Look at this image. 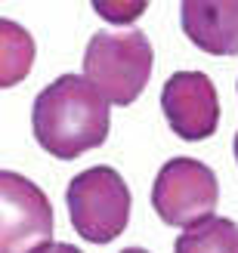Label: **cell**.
I'll return each mask as SVG.
<instances>
[{
	"mask_svg": "<svg viewBox=\"0 0 238 253\" xmlns=\"http://www.w3.org/2000/svg\"><path fill=\"white\" fill-rule=\"evenodd\" d=\"M31 130L47 155L74 161L108 139L111 102L84 74H59L34 99Z\"/></svg>",
	"mask_w": 238,
	"mask_h": 253,
	"instance_id": "obj_1",
	"label": "cell"
},
{
	"mask_svg": "<svg viewBox=\"0 0 238 253\" xmlns=\"http://www.w3.org/2000/svg\"><path fill=\"white\" fill-rule=\"evenodd\" d=\"M152 43L140 28L96 31L84 49V78L111 105H133L152 78Z\"/></svg>",
	"mask_w": 238,
	"mask_h": 253,
	"instance_id": "obj_2",
	"label": "cell"
},
{
	"mask_svg": "<svg viewBox=\"0 0 238 253\" xmlns=\"http://www.w3.org/2000/svg\"><path fill=\"white\" fill-rule=\"evenodd\" d=\"M65 204L74 232L90 244L115 241L130 222V188L108 164L74 176L65 188Z\"/></svg>",
	"mask_w": 238,
	"mask_h": 253,
	"instance_id": "obj_3",
	"label": "cell"
},
{
	"mask_svg": "<svg viewBox=\"0 0 238 253\" xmlns=\"http://www.w3.org/2000/svg\"><path fill=\"white\" fill-rule=\"evenodd\" d=\"M220 201L217 173L195 158H170L158 170L152 185V207L161 222L192 229L195 222L214 216Z\"/></svg>",
	"mask_w": 238,
	"mask_h": 253,
	"instance_id": "obj_4",
	"label": "cell"
},
{
	"mask_svg": "<svg viewBox=\"0 0 238 253\" xmlns=\"http://www.w3.org/2000/svg\"><path fill=\"white\" fill-rule=\"evenodd\" d=\"M53 238V207L41 185L0 170V253H34Z\"/></svg>",
	"mask_w": 238,
	"mask_h": 253,
	"instance_id": "obj_5",
	"label": "cell"
},
{
	"mask_svg": "<svg viewBox=\"0 0 238 253\" xmlns=\"http://www.w3.org/2000/svg\"><path fill=\"white\" fill-rule=\"evenodd\" d=\"M161 111L167 126L186 142H201L217 133L220 99L217 86L204 71H177L161 90Z\"/></svg>",
	"mask_w": 238,
	"mask_h": 253,
	"instance_id": "obj_6",
	"label": "cell"
},
{
	"mask_svg": "<svg viewBox=\"0 0 238 253\" xmlns=\"http://www.w3.org/2000/svg\"><path fill=\"white\" fill-rule=\"evenodd\" d=\"M186 37L210 56H238V0H183Z\"/></svg>",
	"mask_w": 238,
	"mask_h": 253,
	"instance_id": "obj_7",
	"label": "cell"
},
{
	"mask_svg": "<svg viewBox=\"0 0 238 253\" xmlns=\"http://www.w3.org/2000/svg\"><path fill=\"white\" fill-rule=\"evenodd\" d=\"M0 86L9 90L25 74L31 71L34 62V37L12 19H0Z\"/></svg>",
	"mask_w": 238,
	"mask_h": 253,
	"instance_id": "obj_8",
	"label": "cell"
},
{
	"mask_svg": "<svg viewBox=\"0 0 238 253\" xmlns=\"http://www.w3.org/2000/svg\"><path fill=\"white\" fill-rule=\"evenodd\" d=\"M173 253H238V222L226 216H207L192 229H183Z\"/></svg>",
	"mask_w": 238,
	"mask_h": 253,
	"instance_id": "obj_9",
	"label": "cell"
},
{
	"mask_svg": "<svg viewBox=\"0 0 238 253\" xmlns=\"http://www.w3.org/2000/svg\"><path fill=\"white\" fill-rule=\"evenodd\" d=\"M93 9L99 16H105L108 22L127 25V22H133L140 16V12H145V3H93Z\"/></svg>",
	"mask_w": 238,
	"mask_h": 253,
	"instance_id": "obj_10",
	"label": "cell"
},
{
	"mask_svg": "<svg viewBox=\"0 0 238 253\" xmlns=\"http://www.w3.org/2000/svg\"><path fill=\"white\" fill-rule=\"evenodd\" d=\"M34 253H84V250H78L74 244H62V241H49V244H44L41 250H34Z\"/></svg>",
	"mask_w": 238,
	"mask_h": 253,
	"instance_id": "obj_11",
	"label": "cell"
},
{
	"mask_svg": "<svg viewBox=\"0 0 238 253\" xmlns=\"http://www.w3.org/2000/svg\"><path fill=\"white\" fill-rule=\"evenodd\" d=\"M121 253H148V250H143V247H127V250H121Z\"/></svg>",
	"mask_w": 238,
	"mask_h": 253,
	"instance_id": "obj_12",
	"label": "cell"
},
{
	"mask_svg": "<svg viewBox=\"0 0 238 253\" xmlns=\"http://www.w3.org/2000/svg\"><path fill=\"white\" fill-rule=\"evenodd\" d=\"M232 148H235V161H238V133H235V142H232Z\"/></svg>",
	"mask_w": 238,
	"mask_h": 253,
	"instance_id": "obj_13",
	"label": "cell"
}]
</instances>
